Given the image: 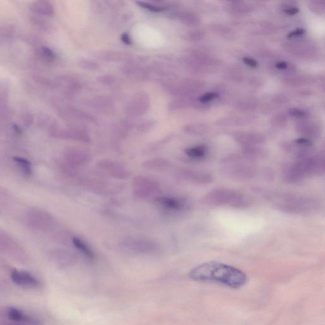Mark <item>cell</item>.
<instances>
[{
    "label": "cell",
    "mask_w": 325,
    "mask_h": 325,
    "mask_svg": "<svg viewBox=\"0 0 325 325\" xmlns=\"http://www.w3.org/2000/svg\"><path fill=\"white\" fill-rule=\"evenodd\" d=\"M192 280L219 283L233 288H240L246 283V274L237 268L217 262L202 264L192 269Z\"/></svg>",
    "instance_id": "6da1fadb"
},
{
    "label": "cell",
    "mask_w": 325,
    "mask_h": 325,
    "mask_svg": "<svg viewBox=\"0 0 325 325\" xmlns=\"http://www.w3.org/2000/svg\"><path fill=\"white\" fill-rule=\"evenodd\" d=\"M325 158L323 152L310 151L296 156L294 161L284 166L282 177L284 182L295 184L307 177L322 176L324 174Z\"/></svg>",
    "instance_id": "7a4b0ae2"
},
{
    "label": "cell",
    "mask_w": 325,
    "mask_h": 325,
    "mask_svg": "<svg viewBox=\"0 0 325 325\" xmlns=\"http://www.w3.org/2000/svg\"><path fill=\"white\" fill-rule=\"evenodd\" d=\"M274 207L287 214L305 215L315 214L320 210L321 203L309 196L282 195L273 198Z\"/></svg>",
    "instance_id": "3957f363"
},
{
    "label": "cell",
    "mask_w": 325,
    "mask_h": 325,
    "mask_svg": "<svg viewBox=\"0 0 325 325\" xmlns=\"http://www.w3.org/2000/svg\"><path fill=\"white\" fill-rule=\"evenodd\" d=\"M202 203L206 205L245 208L249 204L248 198L236 190L219 188L212 190L203 198Z\"/></svg>",
    "instance_id": "277c9868"
},
{
    "label": "cell",
    "mask_w": 325,
    "mask_h": 325,
    "mask_svg": "<svg viewBox=\"0 0 325 325\" xmlns=\"http://www.w3.org/2000/svg\"><path fill=\"white\" fill-rule=\"evenodd\" d=\"M222 170L225 176L237 181H248L257 175V168L252 160L244 156H232L223 160Z\"/></svg>",
    "instance_id": "5b68a950"
},
{
    "label": "cell",
    "mask_w": 325,
    "mask_h": 325,
    "mask_svg": "<svg viewBox=\"0 0 325 325\" xmlns=\"http://www.w3.org/2000/svg\"><path fill=\"white\" fill-rule=\"evenodd\" d=\"M134 195L140 198H148L158 195L161 191L160 183L148 177L139 176L135 177L132 182Z\"/></svg>",
    "instance_id": "8992f818"
},
{
    "label": "cell",
    "mask_w": 325,
    "mask_h": 325,
    "mask_svg": "<svg viewBox=\"0 0 325 325\" xmlns=\"http://www.w3.org/2000/svg\"><path fill=\"white\" fill-rule=\"evenodd\" d=\"M156 203L162 208L173 212H183L191 207V203L184 197L178 196H158L155 199Z\"/></svg>",
    "instance_id": "52a82bcc"
},
{
    "label": "cell",
    "mask_w": 325,
    "mask_h": 325,
    "mask_svg": "<svg viewBox=\"0 0 325 325\" xmlns=\"http://www.w3.org/2000/svg\"><path fill=\"white\" fill-rule=\"evenodd\" d=\"M120 244L128 250L141 253L154 252L158 248L157 244L153 241L136 237L124 238Z\"/></svg>",
    "instance_id": "ba28073f"
},
{
    "label": "cell",
    "mask_w": 325,
    "mask_h": 325,
    "mask_svg": "<svg viewBox=\"0 0 325 325\" xmlns=\"http://www.w3.org/2000/svg\"><path fill=\"white\" fill-rule=\"evenodd\" d=\"M98 166L109 176L118 180H125L130 177L131 173L120 162L110 160H102L98 162Z\"/></svg>",
    "instance_id": "9c48e42d"
},
{
    "label": "cell",
    "mask_w": 325,
    "mask_h": 325,
    "mask_svg": "<svg viewBox=\"0 0 325 325\" xmlns=\"http://www.w3.org/2000/svg\"><path fill=\"white\" fill-rule=\"evenodd\" d=\"M0 316L14 321L22 325H41L39 320L14 307H7L0 310Z\"/></svg>",
    "instance_id": "30bf717a"
},
{
    "label": "cell",
    "mask_w": 325,
    "mask_h": 325,
    "mask_svg": "<svg viewBox=\"0 0 325 325\" xmlns=\"http://www.w3.org/2000/svg\"><path fill=\"white\" fill-rule=\"evenodd\" d=\"M149 107V99L144 92H139L135 95L127 106V113L133 116L142 115Z\"/></svg>",
    "instance_id": "8fae6325"
},
{
    "label": "cell",
    "mask_w": 325,
    "mask_h": 325,
    "mask_svg": "<svg viewBox=\"0 0 325 325\" xmlns=\"http://www.w3.org/2000/svg\"><path fill=\"white\" fill-rule=\"evenodd\" d=\"M11 279L15 284L23 288L36 289L41 285L40 281L27 271L14 270L11 273Z\"/></svg>",
    "instance_id": "7c38bea8"
},
{
    "label": "cell",
    "mask_w": 325,
    "mask_h": 325,
    "mask_svg": "<svg viewBox=\"0 0 325 325\" xmlns=\"http://www.w3.org/2000/svg\"><path fill=\"white\" fill-rule=\"evenodd\" d=\"M179 177L189 182L198 184H206L212 182V177L208 173L197 172L191 170H183L179 174Z\"/></svg>",
    "instance_id": "4fadbf2b"
},
{
    "label": "cell",
    "mask_w": 325,
    "mask_h": 325,
    "mask_svg": "<svg viewBox=\"0 0 325 325\" xmlns=\"http://www.w3.org/2000/svg\"><path fill=\"white\" fill-rule=\"evenodd\" d=\"M69 162L75 166H84L92 162L93 156L89 151L83 149H72L67 155Z\"/></svg>",
    "instance_id": "5bb4252c"
},
{
    "label": "cell",
    "mask_w": 325,
    "mask_h": 325,
    "mask_svg": "<svg viewBox=\"0 0 325 325\" xmlns=\"http://www.w3.org/2000/svg\"><path fill=\"white\" fill-rule=\"evenodd\" d=\"M170 164L169 160L160 158L145 161L143 163V166L145 169L149 170H164L169 168Z\"/></svg>",
    "instance_id": "9a60e30c"
},
{
    "label": "cell",
    "mask_w": 325,
    "mask_h": 325,
    "mask_svg": "<svg viewBox=\"0 0 325 325\" xmlns=\"http://www.w3.org/2000/svg\"><path fill=\"white\" fill-rule=\"evenodd\" d=\"M185 153L191 159H203L207 155L208 147L204 145H196L185 149Z\"/></svg>",
    "instance_id": "2e32d148"
},
{
    "label": "cell",
    "mask_w": 325,
    "mask_h": 325,
    "mask_svg": "<svg viewBox=\"0 0 325 325\" xmlns=\"http://www.w3.org/2000/svg\"><path fill=\"white\" fill-rule=\"evenodd\" d=\"M73 244L75 247L80 251L86 257L91 259H94L95 255L92 248L90 247L83 240L80 239L78 237L73 238Z\"/></svg>",
    "instance_id": "e0dca14e"
},
{
    "label": "cell",
    "mask_w": 325,
    "mask_h": 325,
    "mask_svg": "<svg viewBox=\"0 0 325 325\" xmlns=\"http://www.w3.org/2000/svg\"><path fill=\"white\" fill-rule=\"evenodd\" d=\"M15 162H18L22 167L23 171L27 176H30L32 174V168H31V162L25 158L20 157H14Z\"/></svg>",
    "instance_id": "ac0fdd59"
},
{
    "label": "cell",
    "mask_w": 325,
    "mask_h": 325,
    "mask_svg": "<svg viewBox=\"0 0 325 325\" xmlns=\"http://www.w3.org/2000/svg\"><path fill=\"white\" fill-rule=\"evenodd\" d=\"M80 67L86 70L94 71L99 69V64L96 61L91 59H83L80 61Z\"/></svg>",
    "instance_id": "d6986e66"
},
{
    "label": "cell",
    "mask_w": 325,
    "mask_h": 325,
    "mask_svg": "<svg viewBox=\"0 0 325 325\" xmlns=\"http://www.w3.org/2000/svg\"><path fill=\"white\" fill-rule=\"evenodd\" d=\"M184 131L185 133L194 136H200L204 134L206 132L205 128L203 126L195 124V125H188L185 126Z\"/></svg>",
    "instance_id": "ffe728a7"
},
{
    "label": "cell",
    "mask_w": 325,
    "mask_h": 325,
    "mask_svg": "<svg viewBox=\"0 0 325 325\" xmlns=\"http://www.w3.org/2000/svg\"><path fill=\"white\" fill-rule=\"evenodd\" d=\"M137 3L138 4L139 6H140L141 7L153 12H162L166 9V8L162 7V6H158L154 5V4L145 3V2L144 3V2L142 1H137Z\"/></svg>",
    "instance_id": "44dd1931"
},
{
    "label": "cell",
    "mask_w": 325,
    "mask_h": 325,
    "mask_svg": "<svg viewBox=\"0 0 325 325\" xmlns=\"http://www.w3.org/2000/svg\"><path fill=\"white\" fill-rule=\"evenodd\" d=\"M40 5H35V7H37L38 11L41 12L45 14L49 15V16H52V15L54 14V9L53 8L52 5H50L48 2L42 1V3H43V7L41 5V2H39Z\"/></svg>",
    "instance_id": "7402d4cb"
},
{
    "label": "cell",
    "mask_w": 325,
    "mask_h": 325,
    "mask_svg": "<svg viewBox=\"0 0 325 325\" xmlns=\"http://www.w3.org/2000/svg\"><path fill=\"white\" fill-rule=\"evenodd\" d=\"M218 97V94L216 93H208V94H204V96L200 98V101L201 102L206 103L209 101L213 100Z\"/></svg>",
    "instance_id": "603a6c76"
},
{
    "label": "cell",
    "mask_w": 325,
    "mask_h": 325,
    "mask_svg": "<svg viewBox=\"0 0 325 325\" xmlns=\"http://www.w3.org/2000/svg\"><path fill=\"white\" fill-rule=\"evenodd\" d=\"M42 51H43V55L46 57V58L49 59L50 61L54 60L55 59V54L53 52L52 50H50V48L47 47H43L42 48Z\"/></svg>",
    "instance_id": "cb8c5ba5"
},
{
    "label": "cell",
    "mask_w": 325,
    "mask_h": 325,
    "mask_svg": "<svg viewBox=\"0 0 325 325\" xmlns=\"http://www.w3.org/2000/svg\"><path fill=\"white\" fill-rule=\"evenodd\" d=\"M289 113L290 115L293 116V117L297 118H302L305 117V112L299 110L298 109H291L289 110Z\"/></svg>",
    "instance_id": "d4e9b609"
},
{
    "label": "cell",
    "mask_w": 325,
    "mask_h": 325,
    "mask_svg": "<svg viewBox=\"0 0 325 325\" xmlns=\"http://www.w3.org/2000/svg\"><path fill=\"white\" fill-rule=\"evenodd\" d=\"M122 41L123 42L124 44L126 45H131L132 43V40L130 35L127 33H124L122 35L121 37Z\"/></svg>",
    "instance_id": "484cf974"
},
{
    "label": "cell",
    "mask_w": 325,
    "mask_h": 325,
    "mask_svg": "<svg viewBox=\"0 0 325 325\" xmlns=\"http://www.w3.org/2000/svg\"><path fill=\"white\" fill-rule=\"evenodd\" d=\"M243 60H244V62L245 63L246 65H249V66L251 67H253V68H255V67H257V62L254 60V59L248 58H244Z\"/></svg>",
    "instance_id": "4316f807"
},
{
    "label": "cell",
    "mask_w": 325,
    "mask_h": 325,
    "mask_svg": "<svg viewBox=\"0 0 325 325\" xmlns=\"http://www.w3.org/2000/svg\"><path fill=\"white\" fill-rule=\"evenodd\" d=\"M305 33V29H298L296 30L292 31L290 33L288 34V38H293L295 37H298V36H301L303 35Z\"/></svg>",
    "instance_id": "83f0119b"
},
{
    "label": "cell",
    "mask_w": 325,
    "mask_h": 325,
    "mask_svg": "<svg viewBox=\"0 0 325 325\" xmlns=\"http://www.w3.org/2000/svg\"><path fill=\"white\" fill-rule=\"evenodd\" d=\"M113 81H114V78L110 76H104V77L100 78V82L104 84H110Z\"/></svg>",
    "instance_id": "f1b7e54d"
},
{
    "label": "cell",
    "mask_w": 325,
    "mask_h": 325,
    "mask_svg": "<svg viewBox=\"0 0 325 325\" xmlns=\"http://www.w3.org/2000/svg\"><path fill=\"white\" fill-rule=\"evenodd\" d=\"M284 12H285L286 14L291 15V16H292V15H295L298 13L299 10L297 8H289L284 10Z\"/></svg>",
    "instance_id": "f546056e"
},
{
    "label": "cell",
    "mask_w": 325,
    "mask_h": 325,
    "mask_svg": "<svg viewBox=\"0 0 325 325\" xmlns=\"http://www.w3.org/2000/svg\"><path fill=\"white\" fill-rule=\"evenodd\" d=\"M276 67L279 69H284L286 68L287 64L286 62H280L276 64Z\"/></svg>",
    "instance_id": "4dcf8cb0"
},
{
    "label": "cell",
    "mask_w": 325,
    "mask_h": 325,
    "mask_svg": "<svg viewBox=\"0 0 325 325\" xmlns=\"http://www.w3.org/2000/svg\"><path fill=\"white\" fill-rule=\"evenodd\" d=\"M14 129L15 130V132H16L17 133V134H22V131H21V129H20V126H18V125H17V124H14Z\"/></svg>",
    "instance_id": "1f68e13d"
}]
</instances>
